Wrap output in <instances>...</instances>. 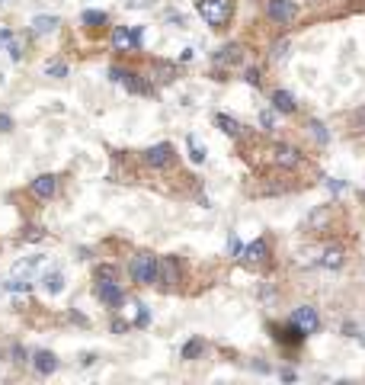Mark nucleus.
<instances>
[{
    "label": "nucleus",
    "instance_id": "nucleus-15",
    "mask_svg": "<svg viewBox=\"0 0 365 385\" xmlns=\"http://www.w3.org/2000/svg\"><path fill=\"white\" fill-rule=\"evenodd\" d=\"M32 369L39 372V376H52V372L58 369V356L52 350H39L32 356Z\"/></svg>",
    "mask_w": 365,
    "mask_h": 385
},
{
    "label": "nucleus",
    "instance_id": "nucleus-38",
    "mask_svg": "<svg viewBox=\"0 0 365 385\" xmlns=\"http://www.w3.org/2000/svg\"><path fill=\"white\" fill-rule=\"evenodd\" d=\"M356 129H365V110H362V113L356 116Z\"/></svg>",
    "mask_w": 365,
    "mask_h": 385
},
{
    "label": "nucleus",
    "instance_id": "nucleus-22",
    "mask_svg": "<svg viewBox=\"0 0 365 385\" xmlns=\"http://www.w3.org/2000/svg\"><path fill=\"white\" fill-rule=\"evenodd\" d=\"M308 129H311V138H314V141H321V144L330 141V132H327V125H324V122H317V119H311Z\"/></svg>",
    "mask_w": 365,
    "mask_h": 385
},
{
    "label": "nucleus",
    "instance_id": "nucleus-32",
    "mask_svg": "<svg viewBox=\"0 0 365 385\" xmlns=\"http://www.w3.org/2000/svg\"><path fill=\"white\" fill-rule=\"evenodd\" d=\"M10 356H13V363H26V350H22V347H13Z\"/></svg>",
    "mask_w": 365,
    "mask_h": 385
},
{
    "label": "nucleus",
    "instance_id": "nucleus-12",
    "mask_svg": "<svg viewBox=\"0 0 365 385\" xmlns=\"http://www.w3.org/2000/svg\"><path fill=\"white\" fill-rule=\"evenodd\" d=\"M272 161L279 167H298L301 164V151L291 148V144H276L272 148Z\"/></svg>",
    "mask_w": 365,
    "mask_h": 385
},
{
    "label": "nucleus",
    "instance_id": "nucleus-28",
    "mask_svg": "<svg viewBox=\"0 0 365 385\" xmlns=\"http://www.w3.org/2000/svg\"><path fill=\"white\" fill-rule=\"evenodd\" d=\"M243 80H247L250 87H260V83H263V74H260L257 68H247V71H243Z\"/></svg>",
    "mask_w": 365,
    "mask_h": 385
},
{
    "label": "nucleus",
    "instance_id": "nucleus-8",
    "mask_svg": "<svg viewBox=\"0 0 365 385\" xmlns=\"http://www.w3.org/2000/svg\"><path fill=\"white\" fill-rule=\"evenodd\" d=\"M237 257L247 263V267H260V263L269 257V244H266L263 238H257V241H250L243 250H237Z\"/></svg>",
    "mask_w": 365,
    "mask_h": 385
},
{
    "label": "nucleus",
    "instance_id": "nucleus-25",
    "mask_svg": "<svg viewBox=\"0 0 365 385\" xmlns=\"http://www.w3.org/2000/svg\"><path fill=\"white\" fill-rule=\"evenodd\" d=\"M45 74L48 77H67V65L64 61H48L45 65Z\"/></svg>",
    "mask_w": 365,
    "mask_h": 385
},
{
    "label": "nucleus",
    "instance_id": "nucleus-36",
    "mask_svg": "<svg viewBox=\"0 0 365 385\" xmlns=\"http://www.w3.org/2000/svg\"><path fill=\"white\" fill-rule=\"evenodd\" d=\"M42 228H29V231H26V241H42Z\"/></svg>",
    "mask_w": 365,
    "mask_h": 385
},
{
    "label": "nucleus",
    "instance_id": "nucleus-14",
    "mask_svg": "<svg viewBox=\"0 0 365 385\" xmlns=\"http://www.w3.org/2000/svg\"><path fill=\"white\" fill-rule=\"evenodd\" d=\"M321 267L324 270H343L346 267V250L343 247H324L321 250Z\"/></svg>",
    "mask_w": 365,
    "mask_h": 385
},
{
    "label": "nucleus",
    "instance_id": "nucleus-1",
    "mask_svg": "<svg viewBox=\"0 0 365 385\" xmlns=\"http://www.w3.org/2000/svg\"><path fill=\"white\" fill-rule=\"evenodd\" d=\"M196 10L212 29H224L234 16V0H196Z\"/></svg>",
    "mask_w": 365,
    "mask_h": 385
},
{
    "label": "nucleus",
    "instance_id": "nucleus-30",
    "mask_svg": "<svg viewBox=\"0 0 365 385\" xmlns=\"http://www.w3.org/2000/svg\"><path fill=\"white\" fill-rule=\"evenodd\" d=\"M260 125H263V129H276V116H272L269 110H263V113H260Z\"/></svg>",
    "mask_w": 365,
    "mask_h": 385
},
{
    "label": "nucleus",
    "instance_id": "nucleus-23",
    "mask_svg": "<svg viewBox=\"0 0 365 385\" xmlns=\"http://www.w3.org/2000/svg\"><path fill=\"white\" fill-rule=\"evenodd\" d=\"M45 292H52V295H58L61 292V289H64V276H61V273H48L45 276Z\"/></svg>",
    "mask_w": 365,
    "mask_h": 385
},
{
    "label": "nucleus",
    "instance_id": "nucleus-4",
    "mask_svg": "<svg viewBox=\"0 0 365 385\" xmlns=\"http://www.w3.org/2000/svg\"><path fill=\"white\" fill-rule=\"evenodd\" d=\"M295 0H266V16H269L272 23H279V26H288V23H295Z\"/></svg>",
    "mask_w": 365,
    "mask_h": 385
},
{
    "label": "nucleus",
    "instance_id": "nucleus-3",
    "mask_svg": "<svg viewBox=\"0 0 365 385\" xmlns=\"http://www.w3.org/2000/svg\"><path fill=\"white\" fill-rule=\"evenodd\" d=\"M291 324L308 337L314 331H321V315H317V308H314V305H298L295 311H291Z\"/></svg>",
    "mask_w": 365,
    "mask_h": 385
},
{
    "label": "nucleus",
    "instance_id": "nucleus-35",
    "mask_svg": "<svg viewBox=\"0 0 365 385\" xmlns=\"http://www.w3.org/2000/svg\"><path fill=\"white\" fill-rule=\"evenodd\" d=\"M327 186H330L333 193H343V189H346V183H343V180H333V177L327 180Z\"/></svg>",
    "mask_w": 365,
    "mask_h": 385
},
{
    "label": "nucleus",
    "instance_id": "nucleus-20",
    "mask_svg": "<svg viewBox=\"0 0 365 385\" xmlns=\"http://www.w3.org/2000/svg\"><path fill=\"white\" fill-rule=\"evenodd\" d=\"M276 334H279V340H285V344H301V340H304V334H301L291 321L285 324V328H276Z\"/></svg>",
    "mask_w": 365,
    "mask_h": 385
},
{
    "label": "nucleus",
    "instance_id": "nucleus-2",
    "mask_svg": "<svg viewBox=\"0 0 365 385\" xmlns=\"http://www.w3.org/2000/svg\"><path fill=\"white\" fill-rule=\"evenodd\" d=\"M128 273H131V280H135L138 286H154L157 283V257L148 254V250H141V254L131 257Z\"/></svg>",
    "mask_w": 365,
    "mask_h": 385
},
{
    "label": "nucleus",
    "instance_id": "nucleus-29",
    "mask_svg": "<svg viewBox=\"0 0 365 385\" xmlns=\"http://www.w3.org/2000/svg\"><path fill=\"white\" fill-rule=\"evenodd\" d=\"M7 52H10V58H13V61H19V58H22V48H19L16 39H10V42H7Z\"/></svg>",
    "mask_w": 365,
    "mask_h": 385
},
{
    "label": "nucleus",
    "instance_id": "nucleus-39",
    "mask_svg": "<svg viewBox=\"0 0 365 385\" xmlns=\"http://www.w3.org/2000/svg\"><path fill=\"white\" fill-rule=\"evenodd\" d=\"M0 4H4V0H0Z\"/></svg>",
    "mask_w": 365,
    "mask_h": 385
},
{
    "label": "nucleus",
    "instance_id": "nucleus-24",
    "mask_svg": "<svg viewBox=\"0 0 365 385\" xmlns=\"http://www.w3.org/2000/svg\"><path fill=\"white\" fill-rule=\"evenodd\" d=\"M189 158H192V164H202L205 161V148H202V141L196 135H189Z\"/></svg>",
    "mask_w": 365,
    "mask_h": 385
},
{
    "label": "nucleus",
    "instance_id": "nucleus-13",
    "mask_svg": "<svg viewBox=\"0 0 365 385\" xmlns=\"http://www.w3.org/2000/svg\"><path fill=\"white\" fill-rule=\"evenodd\" d=\"M55 189H58V177L55 174H42V177L32 180V196H39V199H52Z\"/></svg>",
    "mask_w": 365,
    "mask_h": 385
},
{
    "label": "nucleus",
    "instance_id": "nucleus-34",
    "mask_svg": "<svg viewBox=\"0 0 365 385\" xmlns=\"http://www.w3.org/2000/svg\"><path fill=\"white\" fill-rule=\"evenodd\" d=\"M10 129H13V119L7 113H0V132H10Z\"/></svg>",
    "mask_w": 365,
    "mask_h": 385
},
{
    "label": "nucleus",
    "instance_id": "nucleus-10",
    "mask_svg": "<svg viewBox=\"0 0 365 385\" xmlns=\"http://www.w3.org/2000/svg\"><path fill=\"white\" fill-rule=\"evenodd\" d=\"M240 61H243V45H237V42H227L224 48H218V52L212 55V65H215V68L240 65Z\"/></svg>",
    "mask_w": 365,
    "mask_h": 385
},
{
    "label": "nucleus",
    "instance_id": "nucleus-31",
    "mask_svg": "<svg viewBox=\"0 0 365 385\" xmlns=\"http://www.w3.org/2000/svg\"><path fill=\"white\" fill-rule=\"evenodd\" d=\"M7 289H10V292H26L29 283H26V280H10V283H7Z\"/></svg>",
    "mask_w": 365,
    "mask_h": 385
},
{
    "label": "nucleus",
    "instance_id": "nucleus-9",
    "mask_svg": "<svg viewBox=\"0 0 365 385\" xmlns=\"http://www.w3.org/2000/svg\"><path fill=\"white\" fill-rule=\"evenodd\" d=\"M96 295H100V302L109 305V308H119L125 302V292H122L119 280H109V283H96Z\"/></svg>",
    "mask_w": 365,
    "mask_h": 385
},
{
    "label": "nucleus",
    "instance_id": "nucleus-7",
    "mask_svg": "<svg viewBox=\"0 0 365 385\" xmlns=\"http://www.w3.org/2000/svg\"><path fill=\"white\" fill-rule=\"evenodd\" d=\"M109 77H112V80H119V83H125V87H128L131 93H151V83L144 80L141 74H135V71L112 68V71H109Z\"/></svg>",
    "mask_w": 365,
    "mask_h": 385
},
{
    "label": "nucleus",
    "instance_id": "nucleus-21",
    "mask_svg": "<svg viewBox=\"0 0 365 385\" xmlns=\"http://www.w3.org/2000/svg\"><path fill=\"white\" fill-rule=\"evenodd\" d=\"M106 23H109V16L103 10H87V13H83V26H90V29H100Z\"/></svg>",
    "mask_w": 365,
    "mask_h": 385
},
{
    "label": "nucleus",
    "instance_id": "nucleus-33",
    "mask_svg": "<svg viewBox=\"0 0 365 385\" xmlns=\"http://www.w3.org/2000/svg\"><path fill=\"white\" fill-rule=\"evenodd\" d=\"M285 52H288V42H279V45H276V52H272V58H276V61H282Z\"/></svg>",
    "mask_w": 365,
    "mask_h": 385
},
{
    "label": "nucleus",
    "instance_id": "nucleus-37",
    "mask_svg": "<svg viewBox=\"0 0 365 385\" xmlns=\"http://www.w3.org/2000/svg\"><path fill=\"white\" fill-rule=\"evenodd\" d=\"M125 331H128L125 321H112V334H125Z\"/></svg>",
    "mask_w": 365,
    "mask_h": 385
},
{
    "label": "nucleus",
    "instance_id": "nucleus-19",
    "mask_svg": "<svg viewBox=\"0 0 365 385\" xmlns=\"http://www.w3.org/2000/svg\"><path fill=\"white\" fill-rule=\"evenodd\" d=\"M202 353H205V344L199 340V337H192V340H186V344H182V353H179V356L192 363V359H199Z\"/></svg>",
    "mask_w": 365,
    "mask_h": 385
},
{
    "label": "nucleus",
    "instance_id": "nucleus-16",
    "mask_svg": "<svg viewBox=\"0 0 365 385\" xmlns=\"http://www.w3.org/2000/svg\"><path fill=\"white\" fill-rule=\"evenodd\" d=\"M269 100H272V106H276V110H279V113H285V116H291V113L298 110L295 96H291L288 90H272V96H269Z\"/></svg>",
    "mask_w": 365,
    "mask_h": 385
},
{
    "label": "nucleus",
    "instance_id": "nucleus-18",
    "mask_svg": "<svg viewBox=\"0 0 365 385\" xmlns=\"http://www.w3.org/2000/svg\"><path fill=\"white\" fill-rule=\"evenodd\" d=\"M58 26H61V19H58V16H35V19H32V32H39V35L55 32Z\"/></svg>",
    "mask_w": 365,
    "mask_h": 385
},
{
    "label": "nucleus",
    "instance_id": "nucleus-17",
    "mask_svg": "<svg viewBox=\"0 0 365 385\" xmlns=\"http://www.w3.org/2000/svg\"><path fill=\"white\" fill-rule=\"evenodd\" d=\"M215 125L224 132V135H231V138H240L243 135V125L237 122V119H231V116H224V113H215Z\"/></svg>",
    "mask_w": 365,
    "mask_h": 385
},
{
    "label": "nucleus",
    "instance_id": "nucleus-6",
    "mask_svg": "<svg viewBox=\"0 0 365 385\" xmlns=\"http://www.w3.org/2000/svg\"><path fill=\"white\" fill-rule=\"evenodd\" d=\"M144 39L141 29H128V26H116L112 29V48L116 52H131V48H138Z\"/></svg>",
    "mask_w": 365,
    "mask_h": 385
},
{
    "label": "nucleus",
    "instance_id": "nucleus-26",
    "mask_svg": "<svg viewBox=\"0 0 365 385\" xmlns=\"http://www.w3.org/2000/svg\"><path fill=\"white\" fill-rule=\"evenodd\" d=\"M154 74H157V80H173V65L157 61V65H154Z\"/></svg>",
    "mask_w": 365,
    "mask_h": 385
},
{
    "label": "nucleus",
    "instance_id": "nucleus-11",
    "mask_svg": "<svg viewBox=\"0 0 365 385\" xmlns=\"http://www.w3.org/2000/svg\"><path fill=\"white\" fill-rule=\"evenodd\" d=\"M157 283H161V286H176L179 283V263H176V257L157 260Z\"/></svg>",
    "mask_w": 365,
    "mask_h": 385
},
{
    "label": "nucleus",
    "instance_id": "nucleus-5",
    "mask_svg": "<svg viewBox=\"0 0 365 385\" xmlns=\"http://www.w3.org/2000/svg\"><path fill=\"white\" fill-rule=\"evenodd\" d=\"M173 144H167V141H161V144H151L148 151H144V164L148 167H154V170H164V167H170L173 164Z\"/></svg>",
    "mask_w": 365,
    "mask_h": 385
},
{
    "label": "nucleus",
    "instance_id": "nucleus-27",
    "mask_svg": "<svg viewBox=\"0 0 365 385\" xmlns=\"http://www.w3.org/2000/svg\"><path fill=\"white\" fill-rule=\"evenodd\" d=\"M109 280H119V273H116V267H109V263H106V267L96 270V283H109Z\"/></svg>",
    "mask_w": 365,
    "mask_h": 385
}]
</instances>
